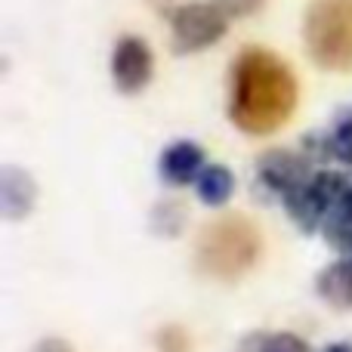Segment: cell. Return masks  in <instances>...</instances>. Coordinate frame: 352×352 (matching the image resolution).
<instances>
[{"mask_svg": "<svg viewBox=\"0 0 352 352\" xmlns=\"http://www.w3.org/2000/svg\"><path fill=\"white\" fill-rule=\"evenodd\" d=\"M297 105L291 68L269 50H244L232 68V121L248 133L278 130Z\"/></svg>", "mask_w": 352, "mask_h": 352, "instance_id": "cell-1", "label": "cell"}, {"mask_svg": "<svg viewBox=\"0 0 352 352\" xmlns=\"http://www.w3.org/2000/svg\"><path fill=\"white\" fill-rule=\"evenodd\" d=\"M260 254V232L244 217H223L204 229L198 241V263L204 272L235 278L254 266Z\"/></svg>", "mask_w": 352, "mask_h": 352, "instance_id": "cell-2", "label": "cell"}, {"mask_svg": "<svg viewBox=\"0 0 352 352\" xmlns=\"http://www.w3.org/2000/svg\"><path fill=\"white\" fill-rule=\"evenodd\" d=\"M312 59L331 72H352V0H316L306 16Z\"/></svg>", "mask_w": 352, "mask_h": 352, "instance_id": "cell-3", "label": "cell"}, {"mask_svg": "<svg viewBox=\"0 0 352 352\" xmlns=\"http://www.w3.org/2000/svg\"><path fill=\"white\" fill-rule=\"evenodd\" d=\"M226 25H229V16L217 0L213 3H186L173 16V47L179 53L204 50L226 34Z\"/></svg>", "mask_w": 352, "mask_h": 352, "instance_id": "cell-4", "label": "cell"}, {"mask_svg": "<svg viewBox=\"0 0 352 352\" xmlns=\"http://www.w3.org/2000/svg\"><path fill=\"white\" fill-rule=\"evenodd\" d=\"M111 74H115L118 90L136 93L152 78V50L140 37H121L111 59Z\"/></svg>", "mask_w": 352, "mask_h": 352, "instance_id": "cell-5", "label": "cell"}, {"mask_svg": "<svg viewBox=\"0 0 352 352\" xmlns=\"http://www.w3.org/2000/svg\"><path fill=\"white\" fill-rule=\"evenodd\" d=\"M201 164H204V152L195 142H176L161 155V173L167 182H176V186L198 179Z\"/></svg>", "mask_w": 352, "mask_h": 352, "instance_id": "cell-6", "label": "cell"}, {"mask_svg": "<svg viewBox=\"0 0 352 352\" xmlns=\"http://www.w3.org/2000/svg\"><path fill=\"white\" fill-rule=\"evenodd\" d=\"M328 207V198L316 188V182H303L294 192H287V213L294 223H300L306 232H312L322 223V213Z\"/></svg>", "mask_w": 352, "mask_h": 352, "instance_id": "cell-7", "label": "cell"}, {"mask_svg": "<svg viewBox=\"0 0 352 352\" xmlns=\"http://www.w3.org/2000/svg\"><path fill=\"white\" fill-rule=\"evenodd\" d=\"M260 173L266 179V186L278 188L285 195L294 192L297 186H303V161L287 152H269L260 164Z\"/></svg>", "mask_w": 352, "mask_h": 352, "instance_id": "cell-8", "label": "cell"}, {"mask_svg": "<svg viewBox=\"0 0 352 352\" xmlns=\"http://www.w3.org/2000/svg\"><path fill=\"white\" fill-rule=\"evenodd\" d=\"M318 294L337 309L352 306V263H334L318 275Z\"/></svg>", "mask_w": 352, "mask_h": 352, "instance_id": "cell-9", "label": "cell"}, {"mask_svg": "<svg viewBox=\"0 0 352 352\" xmlns=\"http://www.w3.org/2000/svg\"><path fill=\"white\" fill-rule=\"evenodd\" d=\"M232 188H235V179H232L229 167L213 164V167H204L198 176V195L207 204H223V201H229Z\"/></svg>", "mask_w": 352, "mask_h": 352, "instance_id": "cell-10", "label": "cell"}, {"mask_svg": "<svg viewBox=\"0 0 352 352\" xmlns=\"http://www.w3.org/2000/svg\"><path fill=\"white\" fill-rule=\"evenodd\" d=\"M25 179H28L25 173L6 170V179H3V201H6V213H10V217H22V213L31 207L34 188H31V182H25Z\"/></svg>", "mask_w": 352, "mask_h": 352, "instance_id": "cell-11", "label": "cell"}, {"mask_svg": "<svg viewBox=\"0 0 352 352\" xmlns=\"http://www.w3.org/2000/svg\"><path fill=\"white\" fill-rule=\"evenodd\" d=\"M260 352H309V346L294 334H275V337H266V340H263Z\"/></svg>", "mask_w": 352, "mask_h": 352, "instance_id": "cell-12", "label": "cell"}, {"mask_svg": "<svg viewBox=\"0 0 352 352\" xmlns=\"http://www.w3.org/2000/svg\"><path fill=\"white\" fill-rule=\"evenodd\" d=\"M331 148H334V155L340 161H346V164H352V121L340 124L334 133V140H331Z\"/></svg>", "mask_w": 352, "mask_h": 352, "instance_id": "cell-13", "label": "cell"}, {"mask_svg": "<svg viewBox=\"0 0 352 352\" xmlns=\"http://www.w3.org/2000/svg\"><path fill=\"white\" fill-rule=\"evenodd\" d=\"M219 6H223L226 16H248V12H254L256 6H260V0H217Z\"/></svg>", "mask_w": 352, "mask_h": 352, "instance_id": "cell-14", "label": "cell"}, {"mask_svg": "<svg viewBox=\"0 0 352 352\" xmlns=\"http://www.w3.org/2000/svg\"><path fill=\"white\" fill-rule=\"evenodd\" d=\"M37 352H74V349L68 346L65 340H43L41 346H37Z\"/></svg>", "mask_w": 352, "mask_h": 352, "instance_id": "cell-15", "label": "cell"}, {"mask_svg": "<svg viewBox=\"0 0 352 352\" xmlns=\"http://www.w3.org/2000/svg\"><path fill=\"white\" fill-rule=\"evenodd\" d=\"M324 352H352V349L346 346V343H334V346H328Z\"/></svg>", "mask_w": 352, "mask_h": 352, "instance_id": "cell-16", "label": "cell"}]
</instances>
